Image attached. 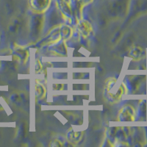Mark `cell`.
<instances>
[{"instance_id":"6da1fadb","label":"cell","mask_w":147,"mask_h":147,"mask_svg":"<svg viewBox=\"0 0 147 147\" xmlns=\"http://www.w3.org/2000/svg\"><path fill=\"white\" fill-rule=\"evenodd\" d=\"M126 93V85L122 82H119L115 78L111 77L105 82L104 94L107 101L110 103H116L119 102L123 95Z\"/></svg>"},{"instance_id":"7a4b0ae2","label":"cell","mask_w":147,"mask_h":147,"mask_svg":"<svg viewBox=\"0 0 147 147\" xmlns=\"http://www.w3.org/2000/svg\"><path fill=\"white\" fill-rule=\"evenodd\" d=\"M136 112L131 105H125L119 111L118 120L121 121H132L135 120Z\"/></svg>"},{"instance_id":"3957f363","label":"cell","mask_w":147,"mask_h":147,"mask_svg":"<svg viewBox=\"0 0 147 147\" xmlns=\"http://www.w3.org/2000/svg\"><path fill=\"white\" fill-rule=\"evenodd\" d=\"M84 136V131L76 127H71L67 132V138L69 142L73 144H77L82 140Z\"/></svg>"},{"instance_id":"277c9868","label":"cell","mask_w":147,"mask_h":147,"mask_svg":"<svg viewBox=\"0 0 147 147\" xmlns=\"http://www.w3.org/2000/svg\"><path fill=\"white\" fill-rule=\"evenodd\" d=\"M50 2L51 0H30V5L35 13H41L47 10Z\"/></svg>"},{"instance_id":"5b68a950","label":"cell","mask_w":147,"mask_h":147,"mask_svg":"<svg viewBox=\"0 0 147 147\" xmlns=\"http://www.w3.org/2000/svg\"><path fill=\"white\" fill-rule=\"evenodd\" d=\"M78 29L79 32L81 34L82 37H84L85 38H87L91 34L92 31H93V29H92L91 25L89 23L88 21H81L78 24Z\"/></svg>"},{"instance_id":"8992f818","label":"cell","mask_w":147,"mask_h":147,"mask_svg":"<svg viewBox=\"0 0 147 147\" xmlns=\"http://www.w3.org/2000/svg\"><path fill=\"white\" fill-rule=\"evenodd\" d=\"M15 53L16 56L21 62L23 63L24 64L27 63L29 57V52L27 49L23 47H15Z\"/></svg>"},{"instance_id":"52a82bcc","label":"cell","mask_w":147,"mask_h":147,"mask_svg":"<svg viewBox=\"0 0 147 147\" xmlns=\"http://www.w3.org/2000/svg\"><path fill=\"white\" fill-rule=\"evenodd\" d=\"M44 23V18L40 16H37L32 21V31L34 34H38L41 30Z\"/></svg>"},{"instance_id":"ba28073f","label":"cell","mask_w":147,"mask_h":147,"mask_svg":"<svg viewBox=\"0 0 147 147\" xmlns=\"http://www.w3.org/2000/svg\"><path fill=\"white\" fill-rule=\"evenodd\" d=\"M129 57H131L132 58H133L134 60H140L143 57V56L144 55V51L141 47H132L129 50Z\"/></svg>"},{"instance_id":"9c48e42d","label":"cell","mask_w":147,"mask_h":147,"mask_svg":"<svg viewBox=\"0 0 147 147\" xmlns=\"http://www.w3.org/2000/svg\"><path fill=\"white\" fill-rule=\"evenodd\" d=\"M35 94L38 99H44L46 96V89L43 85L37 82L35 85Z\"/></svg>"},{"instance_id":"30bf717a","label":"cell","mask_w":147,"mask_h":147,"mask_svg":"<svg viewBox=\"0 0 147 147\" xmlns=\"http://www.w3.org/2000/svg\"><path fill=\"white\" fill-rule=\"evenodd\" d=\"M60 32L62 35V38L69 39L72 35V30L69 26H62L60 27Z\"/></svg>"},{"instance_id":"8fae6325","label":"cell","mask_w":147,"mask_h":147,"mask_svg":"<svg viewBox=\"0 0 147 147\" xmlns=\"http://www.w3.org/2000/svg\"><path fill=\"white\" fill-rule=\"evenodd\" d=\"M50 146H63V143L60 142V140H55L52 141V144H50Z\"/></svg>"},{"instance_id":"7c38bea8","label":"cell","mask_w":147,"mask_h":147,"mask_svg":"<svg viewBox=\"0 0 147 147\" xmlns=\"http://www.w3.org/2000/svg\"><path fill=\"white\" fill-rule=\"evenodd\" d=\"M80 3L82 5H85V4H88V2H90L91 0H80Z\"/></svg>"}]
</instances>
